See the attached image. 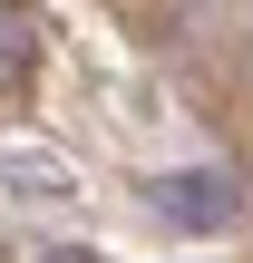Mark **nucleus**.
I'll return each instance as SVG.
<instances>
[{"instance_id": "nucleus-1", "label": "nucleus", "mask_w": 253, "mask_h": 263, "mask_svg": "<svg viewBox=\"0 0 253 263\" xmlns=\"http://www.w3.org/2000/svg\"><path fill=\"white\" fill-rule=\"evenodd\" d=\"M146 195H156V215H176L185 234H215V224L234 215V176H215V166H185V176H156Z\"/></svg>"}, {"instance_id": "nucleus-2", "label": "nucleus", "mask_w": 253, "mask_h": 263, "mask_svg": "<svg viewBox=\"0 0 253 263\" xmlns=\"http://www.w3.org/2000/svg\"><path fill=\"white\" fill-rule=\"evenodd\" d=\"M29 68H39L29 20H20V0H0V88H29Z\"/></svg>"}]
</instances>
